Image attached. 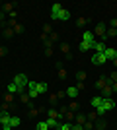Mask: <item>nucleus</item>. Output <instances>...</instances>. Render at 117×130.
I'll return each instance as SVG.
<instances>
[{
  "instance_id": "1",
  "label": "nucleus",
  "mask_w": 117,
  "mask_h": 130,
  "mask_svg": "<svg viewBox=\"0 0 117 130\" xmlns=\"http://www.w3.org/2000/svg\"><path fill=\"white\" fill-rule=\"evenodd\" d=\"M28 76L25 74H16V78H14V84H16L18 87H20V93H23V89L28 87Z\"/></svg>"
},
{
  "instance_id": "2",
  "label": "nucleus",
  "mask_w": 117,
  "mask_h": 130,
  "mask_svg": "<svg viewBox=\"0 0 117 130\" xmlns=\"http://www.w3.org/2000/svg\"><path fill=\"white\" fill-rule=\"evenodd\" d=\"M107 58H106V54L103 53H94L92 54V64L94 66H100V64H106Z\"/></svg>"
},
{
  "instance_id": "3",
  "label": "nucleus",
  "mask_w": 117,
  "mask_h": 130,
  "mask_svg": "<svg viewBox=\"0 0 117 130\" xmlns=\"http://www.w3.org/2000/svg\"><path fill=\"white\" fill-rule=\"evenodd\" d=\"M106 33H107V27L106 23H98L94 29V37H101V39H106Z\"/></svg>"
},
{
  "instance_id": "4",
  "label": "nucleus",
  "mask_w": 117,
  "mask_h": 130,
  "mask_svg": "<svg viewBox=\"0 0 117 130\" xmlns=\"http://www.w3.org/2000/svg\"><path fill=\"white\" fill-rule=\"evenodd\" d=\"M82 41H86V43H92V45H96L94 31H84V33H82Z\"/></svg>"
},
{
  "instance_id": "5",
  "label": "nucleus",
  "mask_w": 117,
  "mask_h": 130,
  "mask_svg": "<svg viewBox=\"0 0 117 130\" xmlns=\"http://www.w3.org/2000/svg\"><path fill=\"white\" fill-rule=\"evenodd\" d=\"M10 111H0V124H10Z\"/></svg>"
},
{
  "instance_id": "6",
  "label": "nucleus",
  "mask_w": 117,
  "mask_h": 130,
  "mask_svg": "<svg viewBox=\"0 0 117 130\" xmlns=\"http://www.w3.org/2000/svg\"><path fill=\"white\" fill-rule=\"evenodd\" d=\"M111 93H113V89H111V82H107L106 87H101V97L107 99V97H111Z\"/></svg>"
},
{
  "instance_id": "7",
  "label": "nucleus",
  "mask_w": 117,
  "mask_h": 130,
  "mask_svg": "<svg viewBox=\"0 0 117 130\" xmlns=\"http://www.w3.org/2000/svg\"><path fill=\"white\" fill-rule=\"evenodd\" d=\"M10 23V27L12 29H14V33H16V35H20V33H23V25L22 23H18L16 20H12V22H8Z\"/></svg>"
},
{
  "instance_id": "8",
  "label": "nucleus",
  "mask_w": 117,
  "mask_h": 130,
  "mask_svg": "<svg viewBox=\"0 0 117 130\" xmlns=\"http://www.w3.org/2000/svg\"><path fill=\"white\" fill-rule=\"evenodd\" d=\"M103 54H106V58H107V60H115V58H117V49H113V47H107Z\"/></svg>"
},
{
  "instance_id": "9",
  "label": "nucleus",
  "mask_w": 117,
  "mask_h": 130,
  "mask_svg": "<svg viewBox=\"0 0 117 130\" xmlns=\"http://www.w3.org/2000/svg\"><path fill=\"white\" fill-rule=\"evenodd\" d=\"M106 39H101V41H96V45H94V51L96 53H106Z\"/></svg>"
},
{
  "instance_id": "10",
  "label": "nucleus",
  "mask_w": 117,
  "mask_h": 130,
  "mask_svg": "<svg viewBox=\"0 0 117 130\" xmlns=\"http://www.w3.org/2000/svg\"><path fill=\"white\" fill-rule=\"evenodd\" d=\"M57 20H59V22H68V20H70V12H68L67 8H62V10H61V14H59V18H57Z\"/></svg>"
},
{
  "instance_id": "11",
  "label": "nucleus",
  "mask_w": 117,
  "mask_h": 130,
  "mask_svg": "<svg viewBox=\"0 0 117 130\" xmlns=\"http://www.w3.org/2000/svg\"><path fill=\"white\" fill-rule=\"evenodd\" d=\"M61 10H62L61 4H53V8H51V18H53V20H57V18H59V14H61Z\"/></svg>"
},
{
  "instance_id": "12",
  "label": "nucleus",
  "mask_w": 117,
  "mask_h": 130,
  "mask_svg": "<svg viewBox=\"0 0 117 130\" xmlns=\"http://www.w3.org/2000/svg\"><path fill=\"white\" fill-rule=\"evenodd\" d=\"M101 107L106 109V111H111V109L115 107V101H113L111 97H107V99H103V103H101Z\"/></svg>"
},
{
  "instance_id": "13",
  "label": "nucleus",
  "mask_w": 117,
  "mask_h": 130,
  "mask_svg": "<svg viewBox=\"0 0 117 130\" xmlns=\"http://www.w3.org/2000/svg\"><path fill=\"white\" fill-rule=\"evenodd\" d=\"M78 93H80V91H78V87H76V86H70V87L67 89V95H68L70 99H76V97H78Z\"/></svg>"
},
{
  "instance_id": "14",
  "label": "nucleus",
  "mask_w": 117,
  "mask_h": 130,
  "mask_svg": "<svg viewBox=\"0 0 117 130\" xmlns=\"http://www.w3.org/2000/svg\"><path fill=\"white\" fill-rule=\"evenodd\" d=\"M20 124H22V119L16 117V115H12V117H10V126H12V128H18Z\"/></svg>"
},
{
  "instance_id": "15",
  "label": "nucleus",
  "mask_w": 117,
  "mask_h": 130,
  "mask_svg": "<svg viewBox=\"0 0 117 130\" xmlns=\"http://www.w3.org/2000/svg\"><path fill=\"white\" fill-rule=\"evenodd\" d=\"M78 49H80V51H94V45H92V43H86V41H80Z\"/></svg>"
},
{
  "instance_id": "16",
  "label": "nucleus",
  "mask_w": 117,
  "mask_h": 130,
  "mask_svg": "<svg viewBox=\"0 0 117 130\" xmlns=\"http://www.w3.org/2000/svg\"><path fill=\"white\" fill-rule=\"evenodd\" d=\"M57 68H59V78H61V80H67V78H68L67 68H62V64H57Z\"/></svg>"
},
{
  "instance_id": "17",
  "label": "nucleus",
  "mask_w": 117,
  "mask_h": 130,
  "mask_svg": "<svg viewBox=\"0 0 117 130\" xmlns=\"http://www.w3.org/2000/svg\"><path fill=\"white\" fill-rule=\"evenodd\" d=\"M45 122H47V126H49V128H53V130L61 126V124H59V120H57V119H49V117H47V120H45Z\"/></svg>"
},
{
  "instance_id": "18",
  "label": "nucleus",
  "mask_w": 117,
  "mask_h": 130,
  "mask_svg": "<svg viewBox=\"0 0 117 130\" xmlns=\"http://www.w3.org/2000/svg\"><path fill=\"white\" fill-rule=\"evenodd\" d=\"M90 103H92V107H96V109H98V107H100L101 103H103V97H101V95H96V97L92 99Z\"/></svg>"
},
{
  "instance_id": "19",
  "label": "nucleus",
  "mask_w": 117,
  "mask_h": 130,
  "mask_svg": "<svg viewBox=\"0 0 117 130\" xmlns=\"http://www.w3.org/2000/svg\"><path fill=\"white\" fill-rule=\"evenodd\" d=\"M47 91H49V86H47L45 82H43V84H39V82H37V93H39V95H41V93H47Z\"/></svg>"
},
{
  "instance_id": "20",
  "label": "nucleus",
  "mask_w": 117,
  "mask_h": 130,
  "mask_svg": "<svg viewBox=\"0 0 117 130\" xmlns=\"http://www.w3.org/2000/svg\"><path fill=\"white\" fill-rule=\"evenodd\" d=\"M14 6H16V4H12V2L2 4V12H4V14H12V12H14Z\"/></svg>"
},
{
  "instance_id": "21",
  "label": "nucleus",
  "mask_w": 117,
  "mask_h": 130,
  "mask_svg": "<svg viewBox=\"0 0 117 130\" xmlns=\"http://www.w3.org/2000/svg\"><path fill=\"white\" fill-rule=\"evenodd\" d=\"M6 89H8V93H12V95H14V93H20V87H18L14 82H12V84H8V87H6Z\"/></svg>"
},
{
  "instance_id": "22",
  "label": "nucleus",
  "mask_w": 117,
  "mask_h": 130,
  "mask_svg": "<svg viewBox=\"0 0 117 130\" xmlns=\"http://www.w3.org/2000/svg\"><path fill=\"white\" fill-rule=\"evenodd\" d=\"M62 95H67V93H53V95H51V105H57V101H59V99L62 97Z\"/></svg>"
},
{
  "instance_id": "23",
  "label": "nucleus",
  "mask_w": 117,
  "mask_h": 130,
  "mask_svg": "<svg viewBox=\"0 0 117 130\" xmlns=\"http://www.w3.org/2000/svg\"><path fill=\"white\" fill-rule=\"evenodd\" d=\"M94 128L96 130H106L107 128V122H106V120H98V122L94 124Z\"/></svg>"
},
{
  "instance_id": "24",
  "label": "nucleus",
  "mask_w": 117,
  "mask_h": 130,
  "mask_svg": "<svg viewBox=\"0 0 117 130\" xmlns=\"http://www.w3.org/2000/svg\"><path fill=\"white\" fill-rule=\"evenodd\" d=\"M47 117H49V119H57V120H59V111H57V109H49V111H47Z\"/></svg>"
},
{
  "instance_id": "25",
  "label": "nucleus",
  "mask_w": 117,
  "mask_h": 130,
  "mask_svg": "<svg viewBox=\"0 0 117 130\" xmlns=\"http://www.w3.org/2000/svg\"><path fill=\"white\" fill-rule=\"evenodd\" d=\"M107 82H109L107 78H100V80L96 82V87H98V89H101V87H106V84H107Z\"/></svg>"
},
{
  "instance_id": "26",
  "label": "nucleus",
  "mask_w": 117,
  "mask_h": 130,
  "mask_svg": "<svg viewBox=\"0 0 117 130\" xmlns=\"http://www.w3.org/2000/svg\"><path fill=\"white\" fill-rule=\"evenodd\" d=\"M61 53H64L67 56H70V45H68V43H62L61 45Z\"/></svg>"
},
{
  "instance_id": "27",
  "label": "nucleus",
  "mask_w": 117,
  "mask_h": 130,
  "mask_svg": "<svg viewBox=\"0 0 117 130\" xmlns=\"http://www.w3.org/2000/svg\"><path fill=\"white\" fill-rule=\"evenodd\" d=\"M76 124H80V126L86 124V117H84V115H80V113L76 115Z\"/></svg>"
},
{
  "instance_id": "28",
  "label": "nucleus",
  "mask_w": 117,
  "mask_h": 130,
  "mask_svg": "<svg viewBox=\"0 0 117 130\" xmlns=\"http://www.w3.org/2000/svg\"><path fill=\"white\" fill-rule=\"evenodd\" d=\"M109 37H117V29H115V27H109V29H107L106 39H109Z\"/></svg>"
},
{
  "instance_id": "29",
  "label": "nucleus",
  "mask_w": 117,
  "mask_h": 130,
  "mask_svg": "<svg viewBox=\"0 0 117 130\" xmlns=\"http://www.w3.org/2000/svg\"><path fill=\"white\" fill-rule=\"evenodd\" d=\"M35 130H49V126H47V122H37V126H35Z\"/></svg>"
},
{
  "instance_id": "30",
  "label": "nucleus",
  "mask_w": 117,
  "mask_h": 130,
  "mask_svg": "<svg viewBox=\"0 0 117 130\" xmlns=\"http://www.w3.org/2000/svg\"><path fill=\"white\" fill-rule=\"evenodd\" d=\"M14 35H16V33H14L12 27H6V29H4V37H14Z\"/></svg>"
},
{
  "instance_id": "31",
  "label": "nucleus",
  "mask_w": 117,
  "mask_h": 130,
  "mask_svg": "<svg viewBox=\"0 0 117 130\" xmlns=\"http://www.w3.org/2000/svg\"><path fill=\"white\" fill-rule=\"evenodd\" d=\"M76 80L78 82H84V80H86V72H82V70L76 72Z\"/></svg>"
},
{
  "instance_id": "32",
  "label": "nucleus",
  "mask_w": 117,
  "mask_h": 130,
  "mask_svg": "<svg viewBox=\"0 0 117 130\" xmlns=\"http://www.w3.org/2000/svg\"><path fill=\"white\" fill-rule=\"evenodd\" d=\"M59 128H61V130H72V122H62Z\"/></svg>"
},
{
  "instance_id": "33",
  "label": "nucleus",
  "mask_w": 117,
  "mask_h": 130,
  "mask_svg": "<svg viewBox=\"0 0 117 130\" xmlns=\"http://www.w3.org/2000/svg\"><path fill=\"white\" fill-rule=\"evenodd\" d=\"M28 95H29V99H35L39 93H37V89H28Z\"/></svg>"
},
{
  "instance_id": "34",
  "label": "nucleus",
  "mask_w": 117,
  "mask_h": 130,
  "mask_svg": "<svg viewBox=\"0 0 117 130\" xmlns=\"http://www.w3.org/2000/svg\"><path fill=\"white\" fill-rule=\"evenodd\" d=\"M86 22H88L86 18H78V20H76V25H78V27H82V25H86Z\"/></svg>"
},
{
  "instance_id": "35",
  "label": "nucleus",
  "mask_w": 117,
  "mask_h": 130,
  "mask_svg": "<svg viewBox=\"0 0 117 130\" xmlns=\"http://www.w3.org/2000/svg\"><path fill=\"white\" fill-rule=\"evenodd\" d=\"M28 89H37V82H28Z\"/></svg>"
},
{
  "instance_id": "36",
  "label": "nucleus",
  "mask_w": 117,
  "mask_h": 130,
  "mask_svg": "<svg viewBox=\"0 0 117 130\" xmlns=\"http://www.w3.org/2000/svg\"><path fill=\"white\" fill-rule=\"evenodd\" d=\"M41 111H43V109H31V111H29V117H37V113H41Z\"/></svg>"
},
{
  "instance_id": "37",
  "label": "nucleus",
  "mask_w": 117,
  "mask_h": 130,
  "mask_svg": "<svg viewBox=\"0 0 117 130\" xmlns=\"http://www.w3.org/2000/svg\"><path fill=\"white\" fill-rule=\"evenodd\" d=\"M107 80L111 82V84H115V82H117V72H113V74H111L109 78H107Z\"/></svg>"
},
{
  "instance_id": "38",
  "label": "nucleus",
  "mask_w": 117,
  "mask_h": 130,
  "mask_svg": "<svg viewBox=\"0 0 117 130\" xmlns=\"http://www.w3.org/2000/svg\"><path fill=\"white\" fill-rule=\"evenodd\" d=\"M12 99H14V95H12V93H8V95L4 97V103H12Z\"/></svg>"
},
{
  "instance_id": "39",
  "label": "nucleus",
  "mask_w": 117,
  "mask_h": 130,
  "mask_svg": "<svg viewBox=\"0 0 117 130\" xmlns=\"http://www.w3.org/2000/svg\"><path fill=\"white\" fill-rule=\"evenodd\" d=\"M96 113H98V115H106L107 111H106V109H103V107H101V105H100V107L96 109Z\"/></svg>"
},
{
  "instance_id": "40",
  "label": "nucleus",
  "mask_w": 117,
  "mask_h": 130,
  "mask_svg": "<svg viewBox=\"0 0 117 130\" xmlns=\"http://www.w3.org/2000/svg\"><path fill=\"white\" fill-rule=\"evenodd\" d=\"M22 103H29V95H25V93H22Z\"/></svg>"
},
{
  "instance_id": "41",
  "label": "nucleus",
  "mask_w": 117,
  "mask_h": 130,
  "mask_svg": "<svg viewBox=\"0 0 117 130\" xmlns=\"http://www.w3.org/2000/svg\"><path fill=\"white\" fill-rule=\"evenodd\" d=\"M47 33H51V25H49V23L43 27V35H47Z\"/></svg>"
},
{
  "instance_id": "42",
  "label": "nucleus",
  "mask_w": 117,
  "mask_h": 130,
  "mask_svg": "<svg viewBox=\"0 0 117 130\" xmlns=\"http://www.w3.org/2000/svg\"><path fill=\"white\" fill-rule=\"evenodd\" d=\"M70 109H72V113L78 109V103H76V101H72V103H70Z\"/></svg>"
},
{
  "instance_id": "43",
  "label": "nucleus",
  "mask_w": 117,
  "mask_h": 130,
  "mask_svg": "<svg viewBox=\"0 0 117 130\" xmlns=\"http://www.w3.org/2000/svg\"><path fill=\"white\" fill-rule=\"evenodd\" d=\"M84 86H86V84H84V82H78V84H76V87H78V91H80V89H84Z\"/></svg>"
},
{
  "instance_id": "44",
  "label": "nucleus",
  "mask_w": 117,
  "mask_h": 130,
  "mask_svg": "<svg viewBox=\"0 0 117 130\" xmlns=\"http://www.w3.org/2000/svg\"><path fill=\"white\" fill-rule=\"evenodd\" d=\"M72 130H84V126H80V124H72Z\"/></svg>"
},
{
  "instance_id": "45",
  "label": "nucleus",
  "mask_w": 117,
  "mask_h": 130,
  "mask_svg": "<svg viewBox=\"0 0 117 130\" xmlns=\"http://www.w3.org/2000/svg\"><path fill=\"white\" fill-rule=\"evenodd\" d=\"M111 89H113V93H117V82H115V84H111Z\"/></svg>"
},
{
  "instance_id": "46",
  "label": "nucleus",
  "mask_w": 117,
  "mask_h": 130,
  "mask_svg": "<svg viewBox=\"0 0 117 130\" xmlns=\"http://www.w3.org/2000/svg\"><path fill=\"white\" fill-rule=\"evenodd\" d=\"M4 54H6V49H4V47H0V56H4Z\"/></svg>"
},
{
  "instance_id": "47",
  "label": "nucleus",
  "mask_w": 117,
  "mask_h": 130,
  "mask_svg": "<svg viewBox=\"0 0 117 130\" xmlns=\"http://www.w3.org/2000/svg\"><path fill=\"white\" fill-rule=\"evenodd\" d=\"M10 128H12L10 124H2V130H10Z\"/></svg>"
},
{
  "instance_id": "48",
  "label": "nucleus",
  "mask_w": 117,
  "mask_h": 130,
  "mask_svg": "<svg viewBox=\"0 0 117 130\" xmlns=\"http://www.w3.org/2000/svg\"><path fill=\"white\" fill-rule=\"evenodd\" d=\"M111 27H115V29H117V20H111Z\"/></svg>"
},
{
  "instance_id": "49",
  "label": "nucleus",
  "mask_w": 117,
  "mask_h": 130,
  "mask_svg": "<svg viewBox=\"0 0 117 130\" xmlns=\"http://www.w3.org/2000/svg\"><path fill=\"white\" fill-rule=\"evenodd\" d=\"M2 20H4V12L0 10V22H2Z\"/></svg>"
},
{
  "instance_id": "50",
  "label": "nucleus",
  "mask_w": 117,
  "mask_h": 130,
  "mask_svg": "<svg viewBox=\"0 0 117 130\" xmlns=\"http://www.w3.org/2000/svg\"><path fill=\"white\" fill-rule=\"evenodd\" d=\"M113 64H115V68H117V58H115V60H113Z\"/></svg>"
},
{
  "instance_id": "51",
  "label": "nucleus",
  "mask_w": 117,
  "mask_h": 130,
  "mask_svg": "<svg viewBox=\"0 0 117 130\" xmlns=\"http://www.w3.org/2000/svg\"><path fill=\"white\" fill-rule=\"evenodd\" d=\"M10 130H16V128H10Z\"/></svg>"
},
{
  "instance_id": "52",
  "label": "nucleus",
  "mask_w": 117,
  "mask_h": 130,
  "mask_svg": "<svg viewBox=\"0 0 117 130\" xmlns=\"http://www.w3.org/2000/svg\"><path fill=\"white\" fill-rule=\"evenodd\" d=\"M55 130H61V128H55Z\"/></svg>"
},
{
  "instance_id": "53",
  "label": "nucleus",
  "mask_w": 117,
  "mask_h": 130,
  "mask_svg": "<svg viewBox=\"0 0 117 130\" xmlns=\"http://www.w3.org/2000/svg\"><path fill=\"white\" fill-rule=\"evenodd\" d=\"M94 130H96V128H94Z\"/></svg>"
}]
</instances>
